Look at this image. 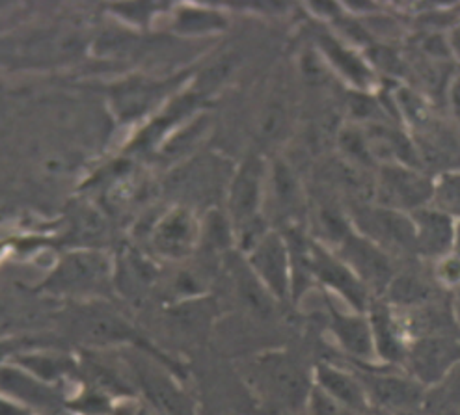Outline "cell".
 Here are the masks:
<instances>
[{
    "label": "cell",
    "instance_id": "obj_1",
    "mask_svg": "<svg viewBox=\"0 0 460 415\" xmlns=\"http://www.w3.org/2000/svg\"><path fill=\"white\" fill-rule=\"evenodd\" d=\"M246 382L267 408L291 413L305 402L314 389V371L288 352H269L253 358L246 366Z\"/></svg>",
    "mask_w": 460,
    "mask_h": 415
},
{
    "label": "cell",
    "instance_id": "obj_2",
    "mask_svg": "<svg viewBox=\"0 0 460 415\" xmlns=\"http://www.w3.org/2000/svg\"><path fill=\"white\" fill-rule=\"evenodd\" d=\"M267 173L269 163L260 153H250L229 179L227 218L232 222L241 250L269 229L265 225Z\"/></svg>",
    "mask_w": 460,
    "mask_h": 415
},
{
    "label": "cell",
    "instance_id": "obj_3",
    "mask_svg": "<svg viewBox=\"0 0 460 415\" xmlns=\"http://www.w3.org/2000/svg\"><path fill=\"white\" fill-rule=\"evenodd\" d=\"M114 281V265L111 257L92 248L66 252L55 269L43 279L41 287L55 296H101Z\"/></svg>",
    "mask_w": 460,
    "mask_h": 415
},
{
    "label": "cell",
    "instance_id": "obj_4",
    "mask_svg": "<svg viewBox=\"0 0 460 415\" xmlns=\"http://www.w3.org/2000/svg\"><path fill=\"white\" fill-rule=\"evenodd\" d=\"M375 415H412L423 411L427 387L399 367L354 366Z\"/></svg>",
    "mask_w": 460,
    "mask_h": 415
},
{
    "label": "cell",
    "instance_id": "obj_5",
    "mask_svg": "<svg viewBox=\"0 0 460 415\" xmlns=\"http://www.w3.org/2000/svg\"><path fill=\"white\" fill-rule=\"evenodd\" d=\"M73 330L76 337L86 345L92 347H133L140 352L163 361L168 369H173L175 363L157 352L155 347H151L146 337L135 330L133 324L127 322L118 311L111 305L93 300L79 307L73 319Z\"/></svg>",
    "mask_w": 460,
    "mask_h": 415
},
{
    "label": "cell",
    "instance_id": "obj_6",
    "mask_svg": "<svg viewBox=\"0 0 460 415\" xmlns=\"http://www.w3.org/2000/svg\"><path fill=\"white\" fill-rule=\"evenodd\" d=\"M349 216L356 233L385 250L394 259L416 255L414 224L411 215L388 209L373 201L354 203Z\"/></svg>",
    "mask_w": 460,
    "mask_h": 415
},
{
    "label": "cell",
    "instance_id": "obj_7",
    "mask_svg": "<svg viewBox=\"0 0 460 415\" xmlns=\"http://www.w3.org/2000/svg\"><path fill=\"white\" fill-rule=\"evenodd\" d=\"M244 261L265 291L276 302L293 298V263L286 235L279 229H267L244 250Z\"/></svg>",
    "mask_w": 460,
    "mask_h": 415
},
{
    "label": "cell",
    "instance_id": "obj_8",
    "mask_svg": "<svg viewBox=\"0 0 460 415\" xmlns=\"http://www.w3.org/2000/svg\"><path fill=\"white\" fill-rule=\"evenodd\" d=\"M434 179L420 168L380 164L373 181V203L412 215L432 203Z\"/></svg>",
    "mask_w": 460,
    "mask_h": 415
},
{
    "label": "cell",
    "instance_id": "obj_9",
    "mask_svg": "<svg viewBox=\"0 0 460 415\" xmlns=\"http://www.w3.org/2000/svg\"><path fill=\"white\" fill-rule=\"evenodd\" d=\"M310 274L312 281L323 287L324 295L341 300L343 305L358 313H367L375 298L366 285L334 250L317 243L314 237H310Z\"/></svg>",
    "mask_w": 460,
    "mask_h": 415
},
{
    "label": "cell",
    "instance_id": "obj_10",
    "mask_svg": "<svg viewBox=\"0 0 460 415\" xmlns=\"http://www.w3.org/2000/svg\"><path fill=\"white\" fill-rule=\"evenodd\" d=\"M312 43L314 50L326 64L330 73L343 79L352 92L373 93L380 86V76L371 67L362 50L345 43L326 24L317 22L312 34Z\"/></svg>",
    "mask_w": 460,
    "mask_h": 415
},
{
    "label": "cell",
    "instance_id": "obj_11",
    "mask_svg": "<svg viewBox=\"0 0 460 415\" xmlns=\"http://www.w3.org/2000/svg\"><path fill=\"white\" fill-rule=\"evenodd\" d=\"M334 252L366 285L373 298L386 296L392 281L397 276L395 259L392 255L356 231H352Z\"/></svg>",
    "mask_w": 460,
    "mask_h": 415
},
{
    "label": "cell",
    "instance_id": "obj_12",
    "mask_svg": "<svg viewBox=\"0 0 460 415\" xmlns=\"http://www.w3.org/2000/svg\"><path fill=\"white\" fill-rule=\"evenodd\" d=\"M460 363V335L440 333L416 337L408 349L402 371L427 389L437 385Z\"/></svg>",
    "mask_w": 460,
    "mask_h": 415
},
{
    "label": "cell",
    "instance_id": "obj_13",
    "mask_svg": "<svg viewBox=\"0 0 460 415\" xmlns=\"http://www.w3.org/2000/svg\"><path fill=\"white\" fill-rule=\"evenodd\" d=\"M367 317L378 366L402 369L408 349L412 345V333L402 311L385 298H375L369 304Z\"/></svg>",
    "mask_w": 460,
    "mask_h": 415
},
{
    "label": "cell",
    "instance_id": "obj_14",
    "mask_svg": "<svg viewBox=\"0 0 460 415\" xmlns=\"http://www.w3.org/2000/svg\"><path fill=\"white\" fill-rule=\"evenodd\" d=\"M201 243V224L187 207H172L149 231V246L166 261H183Z\"/></svg>",
    "mask_w": 460,
    "mask_h": 415
},
{
    "label": "cell",
    "instance_id": "obj_15",
    "mask_svg": "<svg viewBox=\"0 0 460 415\" xmlns=\"http://www.w3.org/2000/svg\"><path fill=\"white\" fill-rule=\"evenodd\" d=\"M267 207L272 216L284 222V229L300 227L302 218L308 213V196H305L302 181L295 168L284 159L269 163L265 213Z\"/></svg>",
    "mask_w": 460,
    "mask_h": 415
},
{
    "label": "cell",
    "instance_id": "obj_16",
    "mask_svg": "<svg viewBox=\"0 0 460 415\" xmlns=\"http://www.w3.org/2000/svg\"><path fill=\"white\" fill-rule=\"evenodd\" d=\"M326 311L332 337L354 366H378L367 313H358L347 305L340 307L332 296L326 298Z\"/></svg>",
    "mask_w": 460,
    "mask_h": 415
},
{
    "label": "cell",
    "instance_id": "obj_17",
    "mask_svg": "<svg viewBox=\"0 0 460 415\" xmlns=\"http://www.w3.org/2000/svg\"><path fill=\"white\" fill-rule=\"evenodd\" d=\"M149 354L142 352V356L131 359V371L140 385V392L147 397V401L164 415H196L194 404L189 395L179 387L163 363L149 361Z\"/></svg>",
    "mask_w": 460,
    "mask_h": 415
},
{
    "label": "cell",
    "instance_id": "obj_18",
    "mask_svg": "<svg viewBox=\"0 0 460 415\" xmlns=\"http://www.w3.org/2000/svg\"><path fill=\"white\" fill-rule=\"evenodd\" d=\"M0 395L36 415L57 411L62 404L66 408L67 401L62 387L41 382L15 363H8L0 369Z\"/></svg>",
    "mask_w": 460,
    "mask_h": 415
},
{
    "label": "cell",
    "instance_id": "obj_19",
    "mask_svg": "<svg viewBox=\"0 0 460 415\" xmlns=\"http://www.w3.org/2000/svg\"><path fill=\"white\" fill-rule=\"evenodd\" d=\"M414 224L416 257L437 263L455 252L458 222L432 205L411 215Z\"/></svg>",
    "mask_w": 460,
    "mask_h": 415
},
{
    "label": "cell",
    "instance_id": "obj_20",
    "mask_svg": "<svg viewBox=\"0 0 460 415\" xmlns=\"http://www.w3.org/2000/svg\"><path fill=\"white\" fill-rule=\"evenodd\" d=\"M314 385L356 413H373L366 389L350 367L345 369L330 361H321L314 367Z\"/></svg>",
    "mask_w": 460,
    "mask_h": 415
},
{
    "label": "cell",
    "instance_id": "obj_21",
    "mask_svg": "<svg viewBox=\"0 0 460 415\" xmlns=\"http://www.w3.org/2000/svg\"><path fill=\"white\" fill-rule=\"evenodd\" d=\"M168 86L170 83L137 76L114 86L111 102L121 121H137L146 118L153 109L157 110V105L166 97Z\"/></svg>",
    "mask_w": 460,
    "mask_h": 415
},
{
    "label": "cell",
    "instance_id": "obj_22",
    "mask_svg": "<svg viewBox=\"0 0 460 415\" xmlns=\"http://www.w3.org/2000/svg\"><path fill=\"white\" fill-rule=\"evenodd\" d=\"M45 384L62 387L66 382L81 378V361L60 349L40 347L21 352L12 361Z\"/></svg>",
    "mask_w": 460,
    "mask_h": 415
},
{
    "label": "cell",
    "instance_id": "obj_23",
    "mask_svg": "<svg viewBox=\"0 0 460 415\" xmlns=\"http://www.w3.org/2000/svg\"><path fill=\"white\" fill-rule=\"evenodd\" d=\"M224 12L206 6L185 4L173 12V31L181 36H208L226 31Z\"/></svg>",
    "mask_w": 460,
    "mask_h": 415
},
{
    "label": "cell",
    "instance_id": "obj_24",
    "mask_svg": "<svg viewBox=\"0 0 460 415\" xmlns=\"http://www.w3.org/2000/svg\"><path fill=\"white\" fill-rule=\"evenodd\" d=\"M423 411L430 415H460V363L437 385L427 389Z\"/></svg>",
    "mask_w": 460,
    "mask_h": 415
},
{
    "label": "cell",
    "instance_id": "obj_25",
    "mask_svg": "<svg viewBox=\"0 0 460 415\" xmlns=\"http://www.w3.org/2000/svg\"><path fill=\"white\" fill-rule=\"evenodd\" d=\"M430 205L460 222V170H447L434 179Z\"/></svg>",
    "mask_w": 460,
    "mask_h": 415
},
{
    "label": "cell",
    "instance_id": "obj_26",
    "mask_svg": "<svg viewBox=\"0 0 460 415\" xmlns=\"http://www.w3.org/2000/svg\"><path fill=\"white\" fill-rule=\"evenodd\" d=\"M112 401V395L92 385H84L83 392H79L66 402V408L76 415H111Z\"/></svg>",
    "mask_w": 460,
    "mask_h": 415
},
{
    "label": "cell",
    "instance_id": "obj_27",
    "mask_svg": "<svg viewBox=\"0 0 460 415\" xmlns=\"http://www.w3.org/2000/svg\"><path fill=\"white\" fill-rule=\"evenodd\" d=\"M432 279L434 283L442 285L444 289L456 293L460 289V255L453 252L451 255L434 263Z\"/></svg>",
    "mask_w": 460,
    "mask_h": 415
},
{
    "label": "cell",
    "instance_id": "obj_28",
    "mask_svg": "<svg viewBox=\"0 0 460 415\" xmlns=\"http://www.w3.org/2000/svg\"><path fill=\"white\" fill-rule=\"evenodd\" d=\"M40 347H49L45 341L38 340V337H3L0 340V369L8 363H12L15 359V356H19L21 352H27L32 349H40Z\"/></svg>",
    "mask_w": 460,
    "mask_h": 415
},
{
    "label": "cell",
    "instance_id": "obj_29",
    "mask_svg": "<svg viewBox=\"0 0 460 415\" xmlns=\"http://www.w3.org/2000/svg\"><path fill=\"white\" fill-rule=\"evenodd\" d=\"M305 413L308 415H362V413H356V411L345 408L343 404H340L332 397H328L315 385L308 397V402H305Z\"/></svg>",
    "mask_w": 460,
    "mask_h": 415
},
{
    "label": "cell",
    "instance_id": "obj_30",
    "mask_svg": "<svg viewBox=\"0 0 460 415\" xmlns=\"http://www.w3.org/2000/svg\"><path fill=\"white\" fill-rule=\"evenodd\" d=\"M164 8V4H151V3H142V4H116L112 10H118V17L123 21L131 22V24H140V27H146L149 21L157 15V10Z\"/></svg>",
    "mask_w": 460,
    "mask_h": 415
},
{
    "label": "cell",
    "instance_id": "obj_31",
    "mask_svg": "<svg viewBox=\"0 0 460 415\" xmlns=\"http://www.w3.org/2000/svg\"><path fill=\"white\" fill-rule=\"evenodd\" d=\"M0 415H36V413L15 404L13 401L6 399L4 395H0Z\"/></svg>",
    "mask_w": 460,
    "mask_h": 415
},
{
    "label": "cell",
    "instance_id": "obj_32",
    "mask_svg": "<svg viewBox=\"0 0 460 415\" xmlns=\"http://www.w3.org/2000/svg\"><path fill=\"white\" fill-rule=\"evenodd\" d=\"M447 43H449V49H451L453 60L460 62V22L455 24V27L447 32Z\"/></svg>",
    "mask_w": 460,
    "mask_h": 415
},
{
    "label": "cell",
    "instance_id": "obj_33",
    "mask_svg": "<svg viewBox=\"0 0 460 415\" xmlns=\"http://www.w3.org/2000/svg\"><path fill=\"white\" fill-rule=\"evenodd\" d=\"M449 99H451V107H453V110H455V114H456V119H458V123H460V76L451 84Z\"/></svg>",
    "mask_w": 460,
    "mask_h": 415
},
{
    "label": "cell",
    "instance_id": "obj_34",
    "mask_svg": "<svg viewBox=\"0 0 460 415\" xmlns=\"http://www.w3.org/2000/svg\"><path fill=\"white\" fill-rule=\"evenodd\" d=\"M451 313H453V321H455V328H456V333L460 335V300H453L451 304Z\"/></svg>",
    "mask_w": 460,
    "mask_h": 415
},
{
    "label": "cell",
    "instance_id": "obj_35",
    "mask_svg": "<svg viewBox=\"0 0 460 415\" xmlns=\"http://www.w3.org/2000/svg\"><path fill=\"white\" fill-rule=\"evenodd\" d=\"M455 295H456V296H455V298H456V300H460V289H458V291H456V293H455Z\"/></svg>",
    "mask_w": 460,
    "mask_h": 415
}]
</instances>
